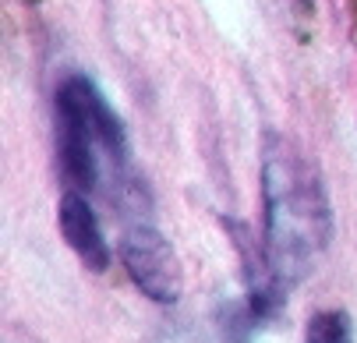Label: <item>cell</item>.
I'll return each mask as SVG.
<instances>
[{"label":"cell","instance_id":"1","mask_svg":"<svg viewBox=\"0 0 357 343\" xmlns=\"http://www.w3.org/2000/svg\"><path fill=\"white\" fill-rule=\"evenodd\" d=\"M54 142L64 191L107 195L121 213H142L149 206L145 188L131 170L128 131L92 78L68 75L57 85Z\"/></svg>","mask_w":357,"mask_h":343},{"label":"cell","instance_id":"4","mask_svg":"<svg viewBox=\"0 0 357 343\" xmlns=\"http://www.w3.org/2000/svg\"><path fill=\"white\" fill-rule=\"evenodd\" d=\"M227 230L234 234V244L241 252V266H244V287H248V315L255 326L273 322L283 305H287V283L280 280V273L269 262L266 241H255V234L244 223H227Z\"/></svg>","mask_w":357,"mask_h":343},{"label":"cell","instance_id":"6","mask_svg":"<svg viewBox=\"0 0 357 343\" xmlns=\"http://www.w3.org/2000/svg\"><path fill=\"white\" fill-rule=\"evenodd\" d=\"M304 343H354V326L350 315L340 308L315 312L308 329H304Z\"/></svg>","mask_w":357,"mask_h":343},{"label":"cell","instance_id":"2","mask_svg":"<svg viewBox=\"0 0 357 343\" xmlns=\"http://www.w3.org/2000/svg\"><path fill=\"white\" fill-rule=\"evenodd\" d=\"M266 252L287 287L301 283L333 241V206L326 181L290 138L269 131L262 145Z\"/></svg>","mask_w":357,"mask_h":343},{"label":"cell","instance_id":"7","mask_svg":"<svg viewBox=\"0 0 357 343\" xmlns=\"http://www.w3.org/2000/svg\"><path fill=\"white\" fill-rule=\"evenodd\" d=\"M350 4H354V15H357V0H350Z\"/></svg>","mask_w":357,"mask_h":343},{"label":"cell","instance_id":"3","mask_svg":"<svg viewBox=\"0 0 357 343\" xmlns=\"http://www.w3.org/2000/svg\"><path fill=\"white\" fill-rule=\"evenodd\" d=\"M121 262L131 283L156 305H177L184 290V273L177 262L174 244L145 220L124 230L121 237Z\"/></svg>","mask_w":357,"mask_h":343},{"label":"cell","instance_id":"5","mask_svg":"<svg viewBox=\"0 0 357 343\" xmlns=\"http://www.w3.org/2000/svg\"><path fill=\"white\" fill-rule=\"evenodd\" d=\"M61 234L68 241V248L82 259L85 269L92 273H107L110 269V244L103 237V223H99L89 195L82 191H64L61 195V209H57Z\"/></svg>","mask_w":357,"mask_h":343}]
</instances>
